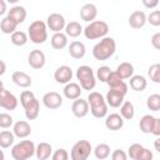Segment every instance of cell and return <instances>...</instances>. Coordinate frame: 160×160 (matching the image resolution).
I'll return each instance as SVG.
<instances>
[{
	"label": "cell",
	"instance_id": "obj_38",
	"mask_svg": "<svg viewBox=\"0 0 160 160\" xmlns=\"http://www.w3.org/2000/svg\"><path fill=\"white\" fill-rule=\"evenodd\" d=\"M12 124H14V119L10 114L0 112V128L1 129H9L10 126H12Z\"/></svg>",
	"mask_w": 160,
	"mask_h": 160
},
{
	"label": "cell",
	"instance_id": "obj_12",
	"mask_svg": "<svg viewBox=\"0 0 160 160\" xmlns=\"http://www.w3.org/2000/svg\"><path fill=\"white\" fill-rule=\"evenodd\" d=\"M42 104L50 110H56L62 105V98L56 91H49L42 96Z\"/></svg>",
	"mask_w": 160,
	"mask_h": 160
},
{
	"label": "cell",
	"instance_id": "obj_32",
	"mask_svg": "<svg viewBox=\"0 0 160 160\" xmlns=\"http://www.w3.org/2000/svg\"><path fill=\"white\" fill-rule=\"evenodd\" d=\"M14 140H15L14 132H11L9 130L0 131V148H2V149L10 148L14 144Z\"/></svg>",
	"mask_w": 160,
	"mask_h": 160
},
{
	"label": "cell",
	"instance_id": "obj_16",
	"mask_svg": "<svg viewBox=\"0 0 160 160\" xmlns=\"http://www.w3.org/2000/svg\"><path fill=\"white\" fill-rule=\"evenodd\" d=\"M105 126H106V129H109L111 131H118V130L122 129L124 119L121 118L120 114L112 112V114L105 116Z\"/></svg>",
	"mask_w": 160,
	"mask_h": 160
},
{
	"label": "cell",
	"instance_id": "obj_5",
	"mask_svg": "<svg viewBox=\"0 0 160 160\" xmlns=\"http://www.w3.org/2000/svg\"><path fill=\"white\" fill-rule=\"evenodd\" d=\"M28 38L34 44H44L48 40V26L41 20L32 21L28 28Z\"/></svg>",
	"mask_w": 160,
	"mask_h": 160
},
{
	"label": "cell",
	"instance_id": "obj_31",
	"mask_svg": "<svg viewBox=\"0 0 160 160\" xmlns=\"http://www.w3.org/2000/svg\"><path fill=\"white\" fill-rule=\"evenodd\" d=\"M16 28H18V24H16L11 18H9L8 15L0 21V30H1L4 34L11 35V34L16 30Z\"/></svg>",
	"mask_w": 160,
	"mask_h": 160
},
{
	"label": "cell",
	"instance_id": "obj_30",
	"mask_svg": "<svg viewBox=\"0 0 160 160\" xmlns=\"http://www.w3.org/2000/svg\"><path fill=\"white\" fill-rule=\"evenodd\" d=\"M154 120H155V116H152V115H150V114L144 115V116L140 119V122H139V128H140L141 132H144V134H151L152 125H154Z\"/></svg>",
	"mask_w": 160,
	"mask_h": 160
},
{
	"label": "cell",
	"instance_id": "obj_36",
	"mask_svg": "<svg viewBox=\"0 0 160 160\" xmlns=\"http://www.w3.org/2000/svg\"><path fill=\"white\" fill-rule=\"evenodd\" d=\"M146 106L151 111H159L160 110V95L159 94L150 95L146 100Z\"/></svg>",
	"mask_w": 160,
	"mask_h": 160
},
{
	"label": "cell",
	"instance_id": "obj_28",
	"mask_svg": "<svg viewBox=\"0 0 160 160\" xmlns=\"http://www.w3.org/2000/svg\"><path fill=\"white\" fill-rule=\"evenodd\" d=\"M64 30H65L66 36H70V38H78L79 35L82 34V26L78 21H70V22H68L65 25Z\"/></svg>",
	"mask_w": 160,
	"mask_h": 160
},
{
	"label": "cell",
	"instance_id": "obj_33",
	"mask_svg": "<svg viewBox=\"0 0 160 160\" xmlns=\"http://www.w3.org/2000/svg\"><path fill=\"white\" fill-rule=\"evenodd\" d=\"M94 150V155L96 159L99 160H104V159H108L110 156V146L105 142H101V144H98L95 146Z\"/></svg>",
	"mask_w": 160,
	"mask_h": 160
},
{
	"label": "cell",
	"instance_id": "obj_44",
	"mask_svg": "<svg viewBox=\"0 0 160 160\" xmlns=\"http://www.w3.org/2000/svg\"><path fill=\"white\" fill-rule=\"evenodd\" d=\"M151 159H152V152H151L149 149L144 148V149H142V151L140 152V155H139V159H138V160H151Z\"/></svg>",
	"mask_w": 160,
	"mask_h": 160
},
{
	"label": "cell",
	"instance_id": "obj_40",
	"mask_svg": "<svg viewBox=\"0 0 160 160\" xmlns=\"http://www.w3.org/2000/svg\"><path fill=\"white\" fill-rule=\"evenodd\" d=\"M110 72H111V69H110L109 66H106V65L100 66V68L96 70V78H98V80H100L101 82H105L106 79H108V76L110 75Z\"/></svg>",
	"mask_w": 160,
	"mask_h": 160
},
{
	"label": "cell",
	"instance_id": "obj_17",
	"mask_svg": "<svg viewBox=\"0 0 160 160\" xmlns=\"http://www.w3.org/2000/svg\"><path fill=\"white\" fill-rule=\"evenodd\" d=\"M12 132L19 139H25L31 134V126L25 120H19L12 124Z\"/></svg>",
	"mask_w": 160,
	"mask_h": 160
},
{
	"label": "cell",
	"instance_id": "obj_53",
	"mask_svg": "<svg viewBox=\"0 0 160 160\" xmlns=\"http://www.w3.org/2000/svg\"><path fill=\"white\" fill-rule=\"evenodd\" d=\"M2 89H4V84H2V81L0 80V91H1Z\"/></svg>",
	"mask_w": 160,
	"mask_h": 160
},
{
	"label": "cell",
	"instance_id": "obj_23",
	"mask_svg": "<svg viewBox=\"0 0 160 160\" xmlns=\"http://www.w3.org/2000/svg\"><path fill=\"white\" fill-rule=\"evenodd\" d=\"M69 54L71 58L79 60V59H82L86 54V48H85V44L81 42V41H71L70 45H69Z\"/></svg>",
	"mask_w": 160,
	"mask_h": 160
},
{
	"label": "cell",
	"instance_id": "obj_29",
	"mask_svg": "<svg viewBox=\"0 0 160 160\" xmlns=\"http://www.w3.org/2000/svg\"><path fill=\"white\" fill-rule=\"evenodd\" d=\"M120 108V115L124 120H131L135 115V108L131 101H122Z\"/></svg>",
	"mask_w": 160,
	"mask_h": 160
},
{
	"label": "cell",
	"instance_id": "obj_3",
	"mask_svg": "<svg viewBox=\"0 0 160 160\" xmlns=\"http://www.w3.org/2000/svg\"><path fill=\"white\" fill-rule=\"evenodd\" d=\"M88 104H89V111L94 118L102 119L108 115V104L105 101V98L100 92L91 91L88 96Z\"/></svg>",
	"mask_w": 160,
	"mask_h": 160
},
{
	"label": "cell",
	"instance_id": "obj_1",
	"mask_svg": "<svg viewBox=\"0 0 160 160\" xmlns=\"http://www.w3.org/2000/svg\"><path fill=\"white\" fill-rule=\"evenodd\" d=\"M116 51V42L110 36H104L101 40L94 45L92 48V56L95 60L104 61L110 59Z\"/></svg>",
	"mask_w": 160,
	"mask_h": 160
},
{
	"label": "cell",
	"instance_id": "obj_35",
	"mask_svg": "<svg viewBox=\"0 0 160 160\" xmlns=\"http://www.w3.org/2000/svg\"><path fill=\"white\" fill-rule=\"evenodd\" d=\"M148 75L152 82L160 84V64L156 62V64L150 65V68L148 70Z\"/></svg>",
	"mask_w": 160,
	"mask_h": 160
},
{
	"label": "cell",
	"instance_id": "obj_20",
	"mask_svg": "<svg viewBox=\"0 0 160 160\" xmlns=\"http://www.w3.org/2000/svg\"><path fill=\"white\" fill-rule=\"evenodd\" d=\"M128 21L132 29H141L146 24V14L141 10H135L130 14Z\"/></svg>",
	"mask_w": 160,
	"mask_h": 160
},
{
	"label": "cell",
	"instance_id": "obj_39",
	"mask_svg": "<svg viewBox=\"0 0 160 160\" xmlns=\"http://www.w3.org/2000/svg\"><path fill=\"white\" fill-rule=\"evenodd\" d=\"M122 81H124V80L120 78V75H119L116 71H111L105 82L109 85V88H115V86H118V85H119L120 82H122Z\"/></svg>",
	"mask_w": 160,
	"mask_h": 160
},
{
	"label": "cell",
	"instance_id": "obj_22",
	"mask_svg": "<svg viewBox=\"0 0 160 160\" xmlns=\"http://www.w3.org/2000/svg\"><path fill=\"white\" fill-rule=\"evenodd\" d=\"M26 15H28L26 9H25L24 6H21V5H14V6L8 11V16L11 18L18 25L25 21Z\"/></svg>",
	"mask_w": 160,
	"mask_h": 160
},
{
	"label": "cell",
	"instance_id": "obj_41",
	"mask_svg": "<svg viewBox=\"0 0 160 160\" xmlns=\"http://www.w3.org/2000/svg\"><path fill=\"white\" fill-rule=\"evenodd\" d=\"M146 21L152 25V26H159L160 25V11L159 10H154L151 11L148 16H146Z\"/></svg>",
	"mask_w": 160,
	"mask_h": 160
},
{
	"label": "cell",
	"instance_id": "obj_13",
	"mask_svg": "<svg viewBox=\"0 0 160 160\" xmlns=\"http://www.w3.org/2000/svg\"><path fill=\"white\" fill-rule=\"evenodd\" d=\"M28 62L29 65L35 69V70H39V69H42L45 62H46V58H45V54L41 51V50H31L29 56H28Z\"/></svg>",
	"mask_w": 160,
	"mask_h": 160
},
{
	"label": "cell",
	"instance_id": "obj_26",
	"mask_svg": "<svg viewBox=\"0 0 160 160\" xmlns=\"http://www.w3.org/2000/svg\"><path fill=\"white\" fill-rule=\"evenodd\" d=\"M129 79H130V81H129L130 88L134 91H144L148 86V80L142 75H132Z\"/></svg>",
	"mask_w": 160,
	"mask_h": 160
},
{
	"label": "cell",
	"instance_id": "obj_7",
	"mask_svg": "<svg viewBox=\"0 0 160 160\" xmlns=\"http://www.w3.org/2000/svg\"><path fill=\"white\" fill-rule=\"evenodd\" d=\"M126 94H128V84L125 81H122L118 86L110 88V90L106 92L105 101H106L108 106H110V108H119L122 104Z\"/></svg>",
	"mask_w": 160,
	"mask_h": 160
},
{
	"label": "cell",
	"instance_id": "obj_11",
	"mask_svg": "<svg viewBox=\"0 0 160 160\" xmlns=\"http://www.w3.org/2000/svg\"><path fill=\"white\" fill-rule=\"evenodd\" d=\"M18 104H19V101L12 92H10L9 90H5V89H2L0 91V108L11 111L18 108Z\"/></svg>",
	"mask_w": 160,
	"mask_h": 160
},
{
	"label": "cell",
	"instance_id": "obj_9",
	"mask_svg": "<svg viewBox=\"0 0 160 160\" xmlns=\"http://www.w3.org/2000/svg\"><path fill=\"white\" fill-rule=\"evenodd\" d=\"M91 151H92V146H91L90 141L79 140L72 145L70 158L72 160H86L90 156Z\"/></svg>",
	"mask_w": 160,
	"mask_h": 160
},
{
	"label": "cell",
	"instance_id": "obj_10",
	"mask_svg": "<svg viewBox=\"0 0 160 160\" xmlns=\"http://www.w3.org/2000/svg\"><path fill=\"white\" fill-rule=\"evenodd\" d=\"M65 25H66L65 18H64V15H61L59 12H52L46 18V26H48V29H50L54 32H59V31L64 30Z\"/></svg>",
	"mask_w": 160,
	"mask_h": 160
},
{
	"label": "cell",
	"instance_id": "obj_48",
	"mask_svg": "<svg viewBox=\"0 0 160 160\" xmlns=\"http://www.w3.org/2000/svg\"><path fill=\"white\" fill-rule=\"evenodd\" d=\"M8 11V5L5 0H0V15H4Z\"/></svg>",
	"mask_w": 160,
	"mask_h": 160
},
{
	"label": "cell",
	"instance_id": "obj_8",
	"mask_svg": "<svg viewBox=\"0 0 160 160\" xmlns=\"http://www.w3.org/2000/svg\"><path fill=\"white\" fill-rule=\"evenodd\" d=\"M35 155V144L31 140H22L11 148L14 160H26Z\"/></svg>",
	"mask_w": 160,
	"mask_h": 160
},
{
	"label": "cell",
	"instance_id": "obj_21",
	"mask_svg": "<svg viewBox=\"0 0 160 160\" xmlns=\"http://www.w3.org/2000/svg\"><path fill=\"white\" fill-rule=\"evenodd\" d=\"M81 91H82L81 86L78 82H71V81L65 84L64 90H62L64 96L66 99H69V100H75V99L80 98L81 96Z\"/></svg>",
	"mask_w": 160,
	"mask_h": 160
},
{
	"label": "cell",
	"instance_id": "obj_27",
	"mask_svg": "<svg viewBox=\"0 0 160 160\" xmlns=\"http://www.w3.org/2000/svg\"><path fill=\"white\" fill-rule=\"evenodd\" d=\"M115 71L120 75V78L122 80H125V79H129L134 75V66H132V64H130L128 61H124V62L118 65Z\"/></svg>",
	"mask_w": 160,
	"mask_h": 160
},
{
	"label": "cell",
	"instance_id": "obj_37",
	"mask_svg": "<svg viewBox=\"0 0 160 160\" xmlns=\"http://www.w3.org/2000/svg\"><path fill=\"white\" fill-rule=\"evenodd\" d=\"M142 149H144V146H142L141 144H138V142L131 144V145L129 146V149H128V156H129L130 159H132V160H138L140 152L142 151Z\"/></svg>",
	"mask_w": 160,
	"mask_h": 160
},
{
	"label": "cell",
	"instance_id": "obj_24",
	"mask_svg": "<svg viewBox=\"0 0 160 160\" xmlns=\"http://www.w3.org/2000/svg\"><path fill=\"white\" fill-rule=\"evenodd\" d=\"M52 154V146L49 142H39L38 146H35V156L39 160H46Z\"/></svg>",
	"mask_w": 160,
	"mask_h": 160
},
{
	"label": "cell",
	"instance_id": "obj_45",
	"mask_svg": "<svg viewBox=\"0 0 160 160\" xmlns=\"http://www.w3.org/2000/svg\"><path fill=\"white\" fill-rule=\"evenodd\" d=\"M151 45L154 46V49L160 50V32H155L151 36Z\"/></svg>",
	"mask_w": 160,
	"mask_h": 160
},
{
	"label": "cell",
	"instance_id": "obj_42",
	"mask_svg": "<svg viewBox=\"0 0 160 160\" xmlns=\"http://www.w3.org/2000/svg\"><path fill=\"white\" fill-rule=\"evenodd\" d=\"M50 158L52 160H68L69 159V152L65 149H58L51 154Z\"/></svg>",
	"mask_w": 160,
	"mask_h": 160
},
{
	"label": "cell",
	"instance_id": "obj_52",
	"mask_svg": "<svg viewBox=\"0 0 160 160\" xmlns=\"http://www.w3.org/2000/svg\"><path fill=\"white\" fill-rule=\"evenodd\" d=\"M9 4H16V2H19L20 0H6Z\"/></svg>",
	"mask_w": 160,
	"mask_h": 160
},
{
	"label": "cell",
	"instance_id": "obj_46",
	"mask_svg": "<svg viewBox=\"0 0 160 160\" xmlns=\"http://www.w3.org/2000/svg\"><path fill=\"white\" fill-rule=\"evenodd\" d=\"M151 134H154L155 136H160V119L159 118H155V120H154Z\"/></svg>",
	"mask_w": 160,
	"mask_h": 160
},
{
	"label": "cell",
	"instance_id": "obj_50",
	"mask_svg": "<svg viewBox=\"0 0 160 160\" xmlns=\"http://www.w3.org/2000/svg\"><path fill=\"white\" fill-rule=\"evenodd\" d=\"M154 146H155V150H156L158 152H160V139H159V138L155 140V144H154Z\"/></svg>",
	"mask_w": 160,
	"mask_h": 160
},
{
	"label": "cell",
	"instance_id": "obj_14",
	"mask_svg": "<svg viewBox=\"0 0 160 160\" xmlns=\"http://www.w3.org/2000/svg\"><path fill=\"white\" fill-rule=\"evenodd\" d=\"M71 112L76 118H85L89 114V104L88 100H84L80 98L75 99L74 102L71 104Z\"/></svg>",
	"mask_w": 160,
	"mask_h": 160
},
{
	"label": "cell",
	"instance_id": "obj_47",
	"mask_svg": "<svg viewBox=\"0 0 160 160\" xmlns=\"http://www.w3.org/2000/svg\"><path fill=\"white\" fill-rule=\"evenodd\" d=\"M141 1L146 9H155L159 4V0H141Z\"/></svg>",
	"mask_w": 160,
	"mask_h": 160
},
{
	"label": "cell",
	"instance_id": "obj_18",
	"mask_svg": "<svg viewBox=\"0 0 160 160\" xmlns=\"http://www.w3.org/2000/svg\"><path fill=\"white\" fill-rule=\"evenodd\" d=\"M98 16V8L95 4L92 2H88V4H84L80 9V18L81 20L86 21V22H90L92 20H95Z\"/></svg>",
	"mask_w": 160,
	"mask_h": 160
},
{
	"label": "cell",
	"instance_id": "obj_49",
	"mask_svg": "<svg viewBox=\"0 0 160 160\" xmlns=\"http://www.w3.org/2000/svg\"><path fill=\"white\" fill-rule=\"evenodd\" d=\"M5 71H6V64H5L2 60H0V76L4 75Z\"/></svg>",
	"mask_w": 160,
	"mask_h": 160
},
{
	"label": "cell",
	"instance_id": "obj_19",
	"mask_svg": "<svg viewBox=\"0 0 160 160\" xmlns=\"http://www.w3.org/2000/svg\"><path fill=\"white\" fill-rule=\"evenodd\" d=\"M11 80L12 82L19 86V88H22V89H26V88H30L31 84H32V80H31V76L24 71H14L12 75H11Z\"/></svg>",
	"mask_w": 160,
	"mask_h": 160
},
{
	"label": "cell",
	"instance_id": "obj_6",
	"mask_svg": "<svg viewBox=\"0 0 160 160\" xmlns=\"http://www.w3.org/2000/svg\"><path fill=\"white\" fill-rule=\"evenodd\" d=\"M76 79L82 90H92L96 85V78L94 70L88 65H81L76 69Z\"/></svg>",
	"mask_w": 160,
	"mask_h": 160
},
{
	"label": "cell",
	"instance_id": "obj_43",
	"mask_svg": "<svg viewBox=\"0 0 160 160\" xmlns=\"http://www.w3.org/2000/svg\"><path fill=\"white\" fill-rule=\"evenodd\" d=\"M111 159L112 160H126L128 159V154L121 149H116L111 154Z\"/></svg>",
	"mask_w": 160,
	"mask_h": 160
},
{
	"label": "cell",
	"instance_id": "obj_51",
	"mask_svg": "<svg viewBox=\"0 0 160 160\" xmlns=\"http://www.w3.org/2000/svg\"><path fill=\"white\" fill-rule=\"evenodd\" d=\"M4 159H5V154L2 150H0V160H4Z\"/></svg>",
	"mask_w": 160,
	"mask_h": 160
},
{
	"label": "cell",
	"instance_id": "obj_25",
	"mask_svg": "<svg viewBox=\"0 0 160 160\" xmlns=\"http://www.w3.org/2000/svg\"><path fill=\"white\" fill-rule=\"evenodd\" d=\"M50 44L55 50H61L68 45V36L65 32H54V35L50 39Z\"/></svg>",
	"mask_w": 160,
	"mask_h": 160
},
{
	"label": "cell",
	"instance_id": "obj_34",
	"mask_svg": "<svg viewBox=\"0 0 160 160\" xmlns=\"http://www.w3.org/2000/svg\"><path fill=\"white\" fill-rule=\"evenodd\" d=\"M10 40H11V42H12L15 46H24V45L28 42L29 38H28V34H26V32L15 30V31L11 34Z\"/></svg>",
	"mask_w": 160,
	"mask_h": 160
},
{
	"label": "cell",
	"instance_id": "obj_4",
	"mask_svg": "<svg viewBox=\"0 0 160 160\" xmlns=\"http://www.w3.org/2000/svg\"><path fill=\"white\" fill-rule=\"evenodd\" d=\"M82 32H84L85 38L89 40L101 39L108 35L109 25H108V22H105L102 20H92L82 29Z\"/></svg>",
	"mask_w": 160,
	"mask_h": 160
},
{
	"label": "cell",
	"instance_id": "obj_15",
	"mask_svg": "<svg viewBox=\"0 0 160 160\" xmlns=\"http://www.w3.org/2000/svg\"><path fill=\"white\" fill-rule=\"evenodd\" d=\"M54 79L59 84H68L72 79V70L68 65L59 66L54 72Z\"/></svg>",
	"mask_w": 160,
	"mask_h": 160
},
{
	"label": "cell",
	"instance_id": "obj_2",
	"mask_svg": "<svg viewBox=\"0 0 160 160\" xmlns=\"http://www.w3.org/2000/svg\"><path fill=\"white\" fill-rule=\"evenodd\" d=\"M20 104L22 105V108L25 110V116L28 120H35L39 116L40 104L32 91L24 90L20 94Z\"/></svg>",
	"mask_w": 160,
	"mask_h": 160
}]
</instances>
